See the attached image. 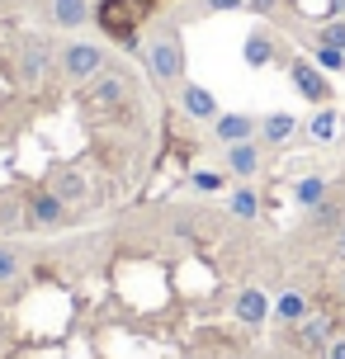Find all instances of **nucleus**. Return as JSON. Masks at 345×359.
<instances>
[{"label": "nucleus", "mask_w": 345, "mask_h": 359, "mask_svg": "<svg viewBox=\"0 0 345 359\" xmlns=\"http://www.w3.org/2000/svg\"><path fill=\"white\" fill-rule=\"evenodd\" d=\"M222 170L232 180H255L260 170H265V142L260 137H251V142H236V147H222Z\"/></svg>", "instance_id": "obj_7"}, {"label": "nucleus", "mask_w": 345, "mask_h": 359, "mask_svg": "<svg viewBox=\"0 0 345 359\" xmlns=\"http://www.w3.org/2000/svg\"><path fill=\"white\" fill-rule=\"evenodd\" d=\"M90 19H95L90 0H48V24H57V29H86Z\"/></svg>", "instance_id": "obj_12"}, {"label": "nucleus", "mask_w": 345, "mask_h": 359, "mask_svg": "<svg viewBox=\"0 0 345 359\" xmlns=\"http://www.w3.org/2000/svg\"><path fill=\"white\" fill-rule=\"evenodd\" d=\"M53 67H57V48L48 43V38H24V43H19L15 76H19V81H24L29 90H34V86H43Z\"/></svg>", "instance_id": "obj_4"}, {"label": "nucleus", "mask_w": 345, "mask_h": 359, "mask_svg": "<svg viewBox=\"0 0 345 359\" xmlns=\"http://www.w3.org/2000/svg\"><path fill=\"white\" fill-rule=\"evenodd\" d=\"M312 62H317L327 76H341L345 72V53H341V48H327V43H312Z\"/></svg>", "instance_id": "obj_21"}, {"label": "nucleus", "mask_w": 345, "mask_h": 359, "mask_svg": "<svg viewBox=\"0 0 345 359\" xmlns=\"http://www.w3.org/2000/svg\"><path fill=\"white\" fill-rule=\"evenodd\" d=\"M175 95H180L184 118H194V123H213V118L222 114V109H218V95H213L208 86H199V81H184Z\"/></svg>", "instance_id": "obj_8"}, {"label": "nucleus", "mask_w": 345, "mask_h": 359, "mask_svg": "<svg viewBox=\"0 0 345 359\" xmlns=\"http://www.w3.org/2000/svg\"><path fill=\"white\" fill-rule=\"evenodd\" d=\"M19 274H24V251L0 241V284H15Z\"/></svg>", "instance_id": "obj_20"}, {"label": "nucleus", "mask_w": 345, "mask_h": 359, "mask_svg": "<svg viewBox=\"0 0 345 359\" xmlns=\"http://www.w3.org/2000/svg\"><path fill=\"white\" fill-rule=\"evenodd\" d=\"M336 298H341V307H345V269L336 274Z\"/></svg>", "instance_id": "obj_28"}, {"label": "nucleus", "mask_w": 345, "mask_h": 359, "mask_svg": "<svg viewBox=\"0 0 345 359\" xmlns=\"http://www.w3.org/2000/svg\"><path fill=\"white\" fill-rule=\"evenodd\" d=\"M293 336L308 345V350H327V345H331V317L312 312L308 322H298V326H293Z\"/></svg>", "instance_id": "obj_17"}, {"label": "nucleus", "mask_w": 345, "mask_h": 359, "mask_svg": "<svg viewBox=\"0 0 345 359\" xmlns=\"http://www.w3.org/2000/svg\"><path fill=\"white\" fill-rule=\"evenodd\" d=\"M289 194H293V203H298V208H308V213H312L317 203H327V198H331V180L327 175H298Z\"/></svg>", "instance_id": "obj_15"}, {"label": "nucleus", "mask_w": 345, "mask_h": 359, "mask_svg": "<svg viewBox=\"0 0 345 359\" xmlns=\"http://www.w3.org/2000/svg\"><path fill=\"white\" fill-rule=\"evenodd\" d=\"M312 43H327V48H341L345 53V15L341 19H322L317 34H312Z\"/></svg>", "instance_id": "obj_22"}, {"label": "nucleus", "mask_w": 345, "mask_h": 359, "mask_svg": "<svg viewBox=\"0 0 345 359\" xmlns=\"http://www.w3.org/2000/svg\"><path fill=\"white\" fill-rule=\"evenodd\" d=\"M142 62L151 81L165 90H180L184 86V34L175 19H161V24H151V34H147V48H142Z\"/></svg>", "instance_id": "obj_1"}, {"label": "nucleus", "mask_w": 345, "mask_h": 359, "mask_svg": "<svg viewBox=\"0 0 345 359\" xmlns=\"http://www.w3.org/2000/svg\"><path fill=\"white\" fill-rule=\"evenodd\" d=\"M128 95H133V81H128L123 67H104V72L90 81V90H86V100L100 109H123Z\"/></svg>", "instance_id": "obj_6"}, {"label": "nucleus", "mask_w": 345, "mask_h": 359, "mask_svg": "<svg viewBox=\"0 0 345 359\" xmlns=\"http://www.w3.org/2000/svg\"><path fill=\"white\" fill-rule=\"evenodd\" d=\"M104 67H109V48H104V43L67 38V43L57 48V76H62V81H72V86H90Z\"/></svg>", "instance_id": "obj_2"}, {"label": "nucleus", "mask_w": 345, "mask_h": 359, "mask_svg": "<svg viewBox=\"0 0 345 359\" xmlns=\"http://www.w3.org/2000/svg\"><path fill=\"white\" fill-rule=\"evenodd\" d=\"M227 213L241 217V222H255L260 217V194H255L251 184H236L232 194H227Z\"/></svg>", "instance_id": "obj_19"}, {"label": "nucleus", "mask_w": 345, "mask_h": 359, "mask_svg": "<svg viewBox=\"0 0 345 359\" xmlns=\"http://www.w3.org/2000/svg\"><path fill=\"white\" fill-rule=\"evenodd\" d=\"M189 189L218 194V189H227V170H194V175H189Z\"/></svg>", "instance_id": "obj_23"}, {"label": "nucleus", "mask_w": 345, "mask_h": 359, "mask_svg": "<svg viewBox=\"0 0 345 359\" xmlns=\"http://www.w3.org/2000/svg\"><path fill=\"white\" fill-rule=\"evenodd\" d=\"M293 133H298V118H293V114H284V109H274V114H265V118H260V142H265V147H284Z\"/></svg>", "instance_id": "obj_16"}, {"label": "nucleus", "mask_w": 345, "mask_h": 359, "mask_svg": "<svg viewBox=\"0 0 345 359\" xmlns=\"http://www.w3.org/2000/svg\"><path fill=\"white\" fill-rule=\"evenodd\" d=\"M48 189H53V194L62 198L67 208L90 194V184H86V175H81L76 165H53V170H48Z\"/></svg>", "instance_id": "obj_11"}, {"label": "nucleus", "mask_w": 345, "mask_h": 359, "mask_svg": "<svg viewBox=\"0 0 345 359\" xmlns=\"http://www.w3.org/2000/svg\"><path fill=\"white\" fill-rule=\"evenodd\" d=\"M289 81H293V90H298L308 104H317V109L331 104V95H336V90H331V76L322 72L312 57H293L289 62Z\"/></svg>", "instance_id": "obj_5"}, {"label": "nucleus", "mask_w": 345, "mask_h": 359, "mask_svg": "<svg viewBox=\"0 0 345 359\" xmlns=\"http://www.w3.org/2000/svg\"><path fill=\"white\" fill-rule=\"evenodd\" d=\"M331 255H336V260H345V222H341V232L331 236Z\"/></svg>", "instance_id": "obj_26"}, {"label": "nucleus", "mask_w": 345, "mask_h": 359, "mask_svg": "<svg viewBox=\"0 0 345 359\" xmlns=\"http://www.w3.org/2000/svg\"><path fill=\"white\" fill-rule=\"evenodd\" d=\"M279 5H284V0H246V10H251V15H265V19H270Z\"/></svg>", "instance_id": "obj_25"}, {"label": "nucleus", "mask_w": 345, "mask_h": 359, "mask_svg": "<svg viewBox=\"0 0 345 359\" xmlns=\"http://www.w3.org/2000/svg\"><path fill=\"white\" fill-rule=\"evenodd\" d=\"M213 137H218L222 147H236V142H251V137H260V118L255 114H218L213 118Z\"/></svg>", "instance_id": "obj_9"}, {"label": "nucleus", "mask_w": 345, "mask_h": 359, "mask_svg": "<svg viewBox=\"0 0 345 359\" xmlns=\"http://www.w3.org/2000/svg\"><path fill=\"white\" fill-rule=\"evenodd\" d=\"M241 62H246L251 72L274 67V62H279V38H274L270 29H251V34H246V43H241Z\"/></svg>", "instance_id": "obj_10"}, {"label": "nucleus", "mask_w": 345, "mask_h": 359, "mask_svg": "<svg viewBox=\"0 0 345 359\" xmlns=\"http://www.w3.org/2000/svg\"><path fill=\"white\" fill-rule=\"evenodd\" d=\"M341 137H345V114H341Z\"/></svg>", "instance_id": "obj_29"}, {"label": "nucleus", "mask_w": 345, "mask_h": 359, "mask_svg": "<svg viewBox=\"0 0 345 359\" xmlns=\"http://www.w3.org/2000/svg\"><path fill=\"white\" fill-rule=\"evenodd\" d=\"M203 15H236V10H246V0H199Z\"/></svg>", "instance_id": "obj_24"}, {"label": "nucleus", "mask_w": 345, "mask_h": 359, "mask_svg": "<svg viewBox=\"0 0 345 359\" xmlns=\"http://www.w3.org/2000/svg\"><path fill=\"white\" fill-rule=\"evenodd\" d=\"M327 359H345V336H331V345H327Z\"/></svg>", "instance_id": "obj_27"}, {"label": "nucleus", "mask_w": 345, "mask_h": 359, "mask_svg": "<svg viewBox=\"0 0 345 359\" xmlns=\"http://www.w3.org/2000/svg\"><path fill=\"white\" fill-rule=\"evenodd\" d=\"M232 317L241 326H265L270 322V298H265L260 288H241L232 298Z\"/></svg>", "instance_id": "obj_13"}, {"label": "nucleus", "mask_w": 345, "mask_h": 359, "mask_svg": "<svg viewBox=\"0 0 345 359\" xmlns=\"http://www.w3.org/2000/svg\"><path fill=\"white\" fill-rule=\"evenodd\" d=\"M308 137L312 142H336V137H341V114H336L331 104H322L308 118Z\"/></svg>", "instance_id": "obj_18"}, {"label": "nucleus", "mask_w": 345, "mask_h": 359, "mask_svg": "<svg viewBox=\"0 0 345 359\" xmlns=\"http://www.w3.org/2000/svg\"><path fill=\"white\" fill-rule=\"evenodd\" d=\"M270 317H274V322H284L289 331H293L298 322H308V317H312L308 293H298V288H284V293H279V298L270 303Z\"/></svg>", "instance_id": "obj_14"}, {"label": "nucleus", "mask_w": 345, "mask_h": 359, "mask_svg": "<svg viewBox=\"0 0 345 359\" xmlns=\"http://www.w3.org/2000/svg\"><path fill=\"white\" fill-rule=\"evenodd\" d=\"M24 227H34V232H57V227H67V203H62L48 184L29 189V198H24Z\"/></svg>", "instance_id": "obj_3"}]
</instances>
